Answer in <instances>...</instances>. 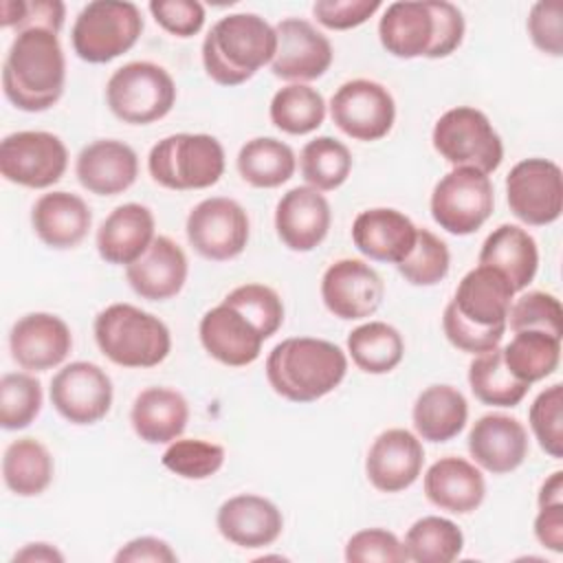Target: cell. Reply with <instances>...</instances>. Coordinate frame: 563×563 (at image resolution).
<instances>
[{"label": "cell", "instance_id": "1", "mask_svg": "<svg viewBox=\"0 0 563 563\" xmlns=\"http://www.w3.org/2000/svg\"><path fill=\"white\" fill-rule=\"evenodd\" d=\"M66 55L57 33L26 29L15 33L4 64L2 92L22 112H46L64 95Z\"/></svg>", "mask_w": 563, "mask_h": 563}, {"label": "cell", "instance_id": "2", "mask_svg": "<svg viewBox=\"0 0 563 563\" xmlns=\"http://www.w3.org/2000/svg\"><path fill=\"white\" fill-rule=\"evenodd\" d=\"M264 369L277 396L290 402H314L343 383L347 356L332 341L288 336L268 352Z\"/></svg>", "mask_w": 563, "mask_h": 563}, {"label": "cell", "instance_id": "3", "mask_svg": "<svg viewBox=\"0 0 563 563\" xmlns=\"http://www.w3.org/2000/svg\"><path fill=\"white\" fill-rule=\"evenodd\" d=\"M277 51L275 26L257 13H229L220 18L202 40V66L220 86H240Z\"/></svg>", "mask_w": 563, "mask_h": 563}, {"label": "cell", "instance_id": "4", "mask_svg": "<svg viewBox=\"0 0 563 563\" xmlns=\"http://www.w3.org/2000/svg\"><path fill=\"white\" fill-rule=\"evenodd\" d=\"M92 334L99 352L128 369L156 367L172 352V334L165 321L125 301L106 306L95 317Z\"/></svg>", "mask_w": 563, "mask_h": 563}, {"label": "cell", "instance_id": "5", "mask_svg": "<svg viewBox=\"0 0 563 563\" xmlns=\"http://www.w3.org/2000/svg\"><path fill=\"white\" fill-rule=\"evenodd\" d=\"M224 147L211 134L178 132L161 139L147 154L152 180L172 191L213 187L224 174Z\"/></svg>", "mask_w": 563, "mask_h": 563}, {"label": "cell", "instance_id": "6", "mask_svg": "<svg viewBox=\"0 0 563 563\" xmlns=\"http://www.w3.org/2000/svg\"><path fill=\"white\" fill-rule=\"evenodd\" d=\"M143 15L128 0H92L81 7L70 29V44L79 59L108 64L128 53L143 33Z\"/></svg>", "mask_w": 563, "mask_h": 563}, {"label": "cell", "instance_id": "7", "mask_svg": "<svg viewBox=\"0 0 563 563\" xmlns=\"http://www.w3.org/2000/svg\"><path fill=\"white\" fill-rule=\"evenodd\" d=\"M176 81L158 64L136 59L119 66L106 84L110 112L130 125H150L167 117L176 103Z\"/></svg>", "mask_w": 563, "mask_h": 563}, {"label": "cell", "instance_id": "8", "mask_svg": "<svg viewBox=\"0 0 563 563\" xmlns=\"http://www.w3.org/2000/svg\"><path fill=\"white\" fill-rule=\"evenodd\" d=\"M433 150L453 167L493 174L504 161V143L490 119L473 106H455L440 114L431 132Z\"/></svg>", "mask_w": 563, "mask_h": 563}, {"label": "cell", "instance_id": "9", "mask_svg": "<svg viewBox=\"0 0 563 563\" xmlns=\"http://www.w3.org/2000/svg\"><path fill=\"white\" fill-rule=\"evenodd\" d=\"M493 207V180L475 167H453L435 183L429 200L431 218L451 235H471L482 229Z\"/></svg>", "mask_w": 563, "mask_h": 563}, {"label": "cell", "instance_id": "10", "mask_svg": "<svg viewBox=\"0 0 563 563\" xmlns=\"http://www.w3.org/2000/svg\"><path fill=\"white\" fill-rule=\"evenodd\" d=\"M189 246L209 262H229L244 253L251 235L246 209L227 196L200 200L187 216Z\"/></svg>", "mask_w": 563, "mask_h": 563}, {"label": "cell", "instance_id": "11", "mask_svg": "<svg viewBox=\"0 0 563 563\" xmlns=\"http://www.w3.org/2000/svg\"><path fill=\"white\" fill-rule=\"evenodd\" d=\"M66 167L68 150L53 132L20 130L0 141V174L13 185L46 189L62 180Z\"/></svg>", "mask_w": 563, "mask_h": 563}, {"label": "cell", "instance_id": "12", "mask_svg": "<svg viewBox=\"0 0 563 563\" xmlns=\"http://www.w3.org/2000/svg\"><path fill=\"white\" fill-rule=\"evenodd\" d=\"M506 202L510 213L528 227H548L563 211L561 167L541 156L523 158L506 176Z\"/></svg>", "mask_w": 563, "mask_h": 563}, {"label": "cell", "instance_id": "13", "mask_svg": "<svg viewBox=\"0 0 563 563\" xmlns=\"http://www.w3.org/2000/svg\"><path fill=\"white\" fill-rule=\"evenodd\" d=\"M332 123L350 139L372 143L387 136L396 121L391 92L374 79H350L330 99Z\"/></svg>", "mask_w": 563, "mask_h": 563}, {"label": "cell", "instance_id": "14", "mask_svg": "<svg viewBox=\"0 0 563 563\" xmlns=\"http://www.w3.org/2000/svg\"><path fill=\"white\" fill-rule=\"evenodd\" d=\"M51 405L70 424H95L108 416L114 398L112 378L90 361H73L51 378Z\"/></svg>", "mask_w": 563, "mask_h": 563}, {"label": "cell", "instance_id": "15", "mask_svg": "<svg viewBox=\"0 0 563 563\" xmlns=\"http://www.w3.org/2000/svg\"><path fill=\"white\" fill-rule=\"evenodd\" d=\"M277 51L271 62L275 77L308 84L328 73L334 59L332 42L303 18H284L275 24Z\"/></svg>", "mask_w": 563, "mask_h": 563}, {"label": "cell", "instance_id": "16", "mask_svg": "<svg viewBox=\"0 0 563 563\" xmlns=\"http://www.w3.org/2000/svg\"><path fill=\"white\" fill-rule=\"evenodd\" d=\"M385 297L380 275L363 260L343 257L332 262L321 277V299L328 312L343 321L372 317Z\"/></svg>", "mask_w": 563, "mask_h": 563}, {"label": "cell", "instance_id": "17", "mask_svg": "<svg viewBox=\"0 0 563 563\" xmlns=\"http://www.w3.org/2000/svg\"><path fill=\"white\" fill-rule=\"evenodd\" d=\"M11 358L26 372H46L62 365L73 350L68 323L53 312H29L9 332Z\"/></svg>", "mask_w": 563, "mask_h": 563}, {"label": "cell", "instance_id": "18", "mask_svg": "<svg viewBox=\"0 0 563 563\" xmlns=\"http://www.w3.org/2000/svg\"><path fill=\"white\" fill-rule=\"evenodd\" d=\"M424 466L422 440L400 427L378 433L365 455V475L380 493H400L409 488Z\"/></svg>", "mask_w": 563, "mask_h": 563}, {"label": "cell", "instance_id": "19", "mask_svg": "<svg viewBox=\"0 0 563 563\" xmlns=\"http://www.w3.org/2000/svg\"><path fill=\"white\" fill-rule=\"evenodd\" d=\"M198 336L205 352L227 367H246L255 363L266 341L240 310L224 301L202 314Z\"/></svg>", "mask_w": 563, "mask_h": 563}, {"label": "cell", "instance_id": "20", "mask_svg": "<svg viewBox=\"0 0 563 563\" xmlns=\"http://www.w3.org/2000/svg\"><path fill=\"white\" fill-rule=\"evenodd\" d=\"M332 211L323 191L301 185L288 189L275 207V231L295 253L314 251L330 231Z\"/></svg>", "mask_w": 563, "mask_h": 563}, {"label": "cell", "instance_id": "21", "mask_svg": "<svg viewBox=\"0 0 563 563\" xmlns=\"http://www.w3.org/2000/svg\"><path fill=\"white\" fill-rule=\"evenodd\" d=\"M466 446L479 468L493 475H506L526 462L530 440L517 418L508 413H486L473 422Z\"/></svg>", "mask_w": 563, "mask_h": 563}, {"label": "cell", "instance_id": "22", "mask_svg": "<svg viewBox=\"0 0 563 563\" xmlns=\"http://www.w3.org/2000/svg\"><path fill=\"white\" fill-rule=\"evenodd\" d=\"M218 532L244 550L273 545L284 530V515L271 499L240 493L224 499L216 515Z\"/></svg>", "mask_w": 563, "mask_h": 563}, {"label": "cell", "instance_id": "23", "mask_svg": "<svg viewBox=\"0 0 563 563\" xmlns=\"http://www.w3.org/2000/svg\"><path fill=\"white\" fill-rule=\"evenodd\" d=\"M75 176L95 196H119L139 178L136 152L117 139H97L75 158Z\"/></svg>", "mask_w": 563, "mask_h": 563}, {"label": "cell", "instance_id": "24", "mask_svg": "<svg viewBox=\"0 0 563 563\" xmlns=\"http://www.w3.org/2000/svg\"><path fill=\"white\" fill-rule=\"evenodd\" d=\"M418 227L398 209L374 207L352 222L354 246L372 262L400 264L413 249Z\"/></svg>", "mask_w": 563, "mask_h": 563}, {"label": "cell", "instance_id": "25", "mask_svg": "<svg viewBox=\"0 0 563 563\" xmlns=\"http://www.w3.org/2000/svg\"><path fill=\"white\" fill-rule=\"evenodd\" d=\"M189 275L185 251L167 235H156L150 249L125 266L130 288L147 301H167L176 297Z\"/></svg>", "mask_w": 563, "mask_h": 563}, {"label": "cell", "instance_id": "26", "mask_svg": "<svg viewBox=\"0 0 563 563\" xmlns=\"http://www.w3.org/2000/svg\"><path fill=\"white\" fill-rule=\"evenodd\" d=\"M422 488L435 508L451 515H471L486 497L482 468L457 455L435 460L422 477Z\"/></svg>", "mask_w": 563, "mask_h": 563}, {"label": "cell", "instance_id": "27", "mask_svg": "<svg viewBox=\"0 0 563 563\" xmlns=\"http://www.w3.org/2000/svg\"><path fill=\"white\" fill-rule=\"evenodd\" d=\"M156 238V220L150 207L125 202L114 207L97 229V253L103 262L128 266L136 262Z\"/></svg>", "mask_w": 563, "mask_h": 563}, {"label": "cell", "instance_id": "28", "mask_svg": "<svg viewBox=\"0 0 563 563\" xmlns=\"http://www.w3.org/2000/svg\"><path fill=\"white\" fill-rule=\"evenodd\" d=\"M378 40L383 48L398 59H429L435 42L431 0H398L387 4L378 20Z\"/></svg>", "mask_w": 563, "mask_h": 563}, {"label": "cell", "instance_id": "29", "mask_svg": "<svg viewBox=\"0 0 563 563\" xmlns=\"http://www.w3.org/2000/svg\"><path fill=\"white\" fill-rule=\"evenodd\" d=\"M31 227L42 244L55 251L75 249L92 227L88 202L70 191L42 194L31 209Z\"/></svg>", "mask_w": 563, "mask_h": 563}, {"label": "cell", "instance_id": "30", "mask_svg": "<svg viewBox=\"0 0 563 563\" xmlns=\"http://www.w3.org/2000/svg\"><path fill=\"white\" fill-rule=\"evenodd\" d=\"M515 288L497 268L477 264L457 284L451 303L473 325L499 328L506 325Z\"/></svg>", "mask_w": 563, "mask_h": 563}, {"label": "cell", "instance_id": "31", "mask_svg": "<svg viewBox=\"0 0 563 563\" xmlns=\"http://www.w3.org/2000/svg\"><path fill=\"white\" fill-rule=\"evenodd\" d=\"M189 422L187 398L172 387H147L136 394L130 409L134 433L147 444H169Z\"/></svg>", "mask_w": 563, "mask_h": 563}, {"label": "cell", "instance_id": "32", "mask_svg": "<svg viewBox=\"0 0 563 563\" xmlns=\"http://www.w3.org/2000/svg\"><path fill=\"white\" fill-rule=\"evenodd\" d=\"M477 264L497 268L512 284L515 292H521L537 275L539 249L534 238L523 227L499 224L486 235Z\"/></svg>", "mask_w": 563, "mask_h": 563}, {"label": "cell", "instance_id": "33", "mask_svg": "<svg viewBox=\"0 0 563 563\" xmlns=\"http://www.w3.org/2000/svg\"><path fill=\"white\" fill-rule=\"evenodd\" d=\"M468 420V402L453 385L424 387L411 409L416 435L427 442H449L462 433Z\"/></svg>", "mask_w": 563, "mask_h": 563}, {"label": "cell", "instance_id": "34", "mask_svg": "<svg viewBox=\"0 0 563 563\" xmlns=\"http://www.w3.org/2000/svg\"><path fill=\"white\" fill-rule=\"evenodd\" d=\"M235 167L246 185L275 189L292 178L297 156L288 143L275 136H255L240 147Z\"/></svg>", "mask_w": 563, "mask_h": 563}, {"label": "cell", "instance_id": "35", "mask_svg": "<svg viewBox=\"0 0 563 563\" xmlns=\"http://www.w3.org/2000/svg\"><path fill=\"white\" fill-rule=\"evenodd\" d=\"M55 473L51 451L35 438L13 440L2 455V479L4 486L18 497L42 495Z\"/></svg>", "mask_w": 563, "mask_h": 563}, {"label": "cell", "instance_id": "36", "mask_svg": "<svg viewBox=\"0 0 563 563\" xmlns=\"http://www.w3.org/2000/svg\"><path fill=\"white\" fill-rule=\"evenodd\" d=\"M347 354L365 374H389L405 356V339L391 323L367 321L347 334Z\"/></svg>", "mask_w": 563, "mask_h": 563}, {"label": "cell", "instance_id": "37", "mask_svg": "<svg viewBox=\"0 0 563 563\" xmlns=\"http://www.w3.org/2000/svg\"><path fill=\"white\" fill-rule=\"evenodd\" d=\"M501 358L517 380L532 385L556 372L561 339L541 330H521L501 347Z\"/></svg>", "mask_w": 563, "mask_h": 563}, {"label": "cell", "instance_id": "38", "mask_svg": "<svg viewBox=\"0 0 563 563\" xmlns=\"http://www.w3.org/2000/svg\"><path fill=\"white\" fill-rule=\"evenodd\" d=\"M328 103L310 84H288L279 88L268 106L271 121L277 130L303 136L314 132L325 121Z\"/></svg>", "mask_w": 563, "mask_h": 563}, {"label": "cell", "instance_id": "39", "mask_svg": "<svg viewBox=\"0 0 563 563\" xmlns=\"http://www.w3.org/2000/svg\"><path fill=\"white\" fill-rule=\"evenodd\" d=\"M407 561L416 563H451L464 550V532L460 526L440 515L416 519L405 534Z\"/></svg>", "mask_w": 563, "mask_h": 563}, {"label": "cell", "instance_id": "40", "mask_svg": "<svg viewBox=\"0 0 563 563\" xmlns=\"http://www.w3.org/2000/svg\"><path fill=\"white\" fill-rule=\"evenodd\" d=\"M468 387L479 402L490 407H517L530 389V385L508 372L501 347L473 356L468 365Z\"/></svg>", "mask_w": 563, "mask_h": 563}, {"label": "cell", "instance_id": "41", "mask_svg": "<svg viewBox=\"0 0 563 563\" xmlns=\"http://www.w3.org/2000/svg\"><path fill=\"white\" fill-rule=\"evenodd\" d=\"M299 169L306 185L319 191H334L352 174V152L343 141L323 134L303 145Z\"/></svg>", "mask_w": 563, "mask_h": 563}, {"label": "cell", "instance_id": "42", "mask_svg": "<svg viewBox=\"0 0 563 563\" xmlns=\"http://www.w3.org/2000/svg\"><path fill=\"white\" fill-rule=\"evenodd\" d=\"M42 383L29 372H9L0 378V427L26 429L42 411Z\"/></svg>", "mask_w": 563, "mask_h": 563}, {"label": "cell", "instance_id": "43", "mask_svg": "<svg viewBox=\"0 0 563 563\" xmlns=\"http://www.w3.org/2000/svg\"><path fill=\"white\" fill-rule=\"evenodd\" d=\"M224 446L200 438H176L161 455L163 466L183 479L213 477L224 464Z\"/></svg>", "mask_w": 563, "mask_h": 563}, {"label": "cell", "instance_id": "44", "mask_svg": "<svg viewBox=\"0 0 563 563\" xmlns=\"http://www.w3.org/2000/svg\"><path fill=\"white\" fill-rule=\"evenodd\" d=\"M398 273L411 286H435L451 268V253L446 242L429 229H418L411 253L396 264Z\"/></svg>", "mask_w": 563, "mask_h": 563}, {"label": "cell", "instance_id": "45", "mask_svg": "<svg viewBox=\"0 0 563 563\" xmlns=\"http://www.w3.org/2000/svg\"><path fill=\"white\" fill-rule=\"evenodd\" d=\"M222 301L240 310L264 334V339H271L284 323V301L277 290L266 284H242Z\"/></svg>", "mask_w": 563, "mask_h": 563}, {"label": "cell", "instance_id": "46", "mask_svg": "<svg viewBox=\"0 0 563 563\" xmlns=\"http://www.w3.org/2000/svg\"><path fill=\"white\" fill-rule=\"evenodd\" d=\"M506 328L512 332L521 330H541L552 336L563 334V308L556 295L543 290H528L521 297L512 299Z\"/></svg>", "mask_w": 563, "mask_h": 563}, {"label": "cell", "instance_id": "47", "mask_svg": "<svg viewBox=\"0 0 563 563\" xmlns=\"http://www.w3.org/2000/svg\"><path fill=\"white\" fill-rule=\"evenodd\" d=\"M528 422L539 446L554 460L563 457V385L539 391L528 411Z\"/></svg>", "mask_w": 563, "mask_h": 563}, {"label": "cell", "instance_id": "48", "mask_svg": "<svg viewBox=\"0 0 563 563\" xmlns=\"http://www.w3.org/2000/svg\"><path fill=\"white\" fill-rule=\"evenodd\" d=\"M66 20V4L59 0H4L0 4V26L15 29H48L59 33Z\"/></svg>", "mask_w": 563, "mask_h": 563}, {"label": "cell", "instance_id": "49", "mask_svg": "<svg viewBox=\"0 0 563 563\" xmlns=\"http://www.w3.org/2000/svg\"><path fill=\"white\" fill-rule=\"evenodd\" d=\"M347 563H402L407 552L402 541L385 528H363L354 532L343 552Z\"/></svg>", "mask_w": 563, "mask_h": 563}, {"label": "cell", "instance_id": "50", "mask_svg": "<svg viewBox=\"0 0 563 563\" xmlns=\"http://www.w3.org/2000/svg\"><path fill=\"white\" fill-rule=\"evenodd\" d=\"M442 330H444L446 341L453 347H457L460 352L477 356V354H484L488 350L499 347V343L504 339V332H506V325H499V328L473 325L449 301L444 312H442Z\"/></svg>", "mask_w": 563, "mask_h": 563}, {"label": "cell", "instance_id": "51", "mask_svg": "<svg viewBox=\"0 0 563 563\" xmlns=\"http://www.w3.org/2000/svg\"><path fill=\"white\" fill-rule=\"evenodd\" d=\"M526 29L537 51L550 57L563 55V2L559 0L534 2L530 7Z\"/></svg>", "mask_w": 563, "mask_h": 563}, {"label": "cell", "instance_id": "52", "mask_svg": "<svg viewBox=\"0 0 563 563\" xmlns=\"http://www.w3.org/2000/svg\"><path fill=\"white\" fill-rule=\"evenodd\" d=\"M147 9L154 22L176 37H191L200 33L207 18L205 7L198 0H152Z\"/></svg>", "mask_w": 563, "mask_h": 563}, {"label": "cell", "instance_id": "53", "mask_svg": "<svg viewBox=\"0 0 563 563\" xmlns=\"http://www.w3.org/2000/svg\"><path fill=\"white\" fill-rule=\"evenodd\" d=\"M380 7V0H319L312 4V15L325 29L347 31L365 24Z\"/></svg>", "mask_w": 563, "mask_h": 563}, {"label": "cell", "instance_id": "54", "mask_svg": "<svg viewBox=\"0 0 563 563\" xmlns=\"http://www.w3.org/2000/svg\"><path fill=\"white\" fill-rule=\"evenodd\" d=\"M431 4H433V13H435V42H433L429 59H442L462 46L464 33H466V22H464L462 11L453 2L431 0Z\"/></svg>", "mask_w": 563, "mask_h": 563}, {"label": "cell", "instance_id": "55", "mask_svg": "<svg viewBox=\"0 0 563 563\" xmlns=\"http://www.w3.org/2000/svg\"><path fill=\"white\" fill-rule=\"evenodd\" d=\"M174 561H178V554L172 550V545L165 539H158L152 534L130 539L114 554V563H174Z\"/></svg>", "mask_w": 563, "mask_h": 563}, {"label": "cell", "instance_id": "56", "mask_svg": "<svg viewBox=\"0 0 563 563\" xmlns=\"http://www.w3.org/2000/svg\"><path fill=\"white\" fill-rule=\"evenodd\" d=\"M534 537L545 550L554 554L563 552V501L539 506L534 517Z\"/></svg>", "mask_w": 563, "mask_h": 563}, {"label": "cell", "instance_id": "57", "mask_svg": "<svg viewBox=\"0 0 563 563\" xmlns=\"http://www.w3.org/2000/svg\"><path fill=\"white\" fill-rule=\"evenodd\" d=\"M11 561L13 563H18V561H26V563H62L64 554L55 545L37 541V543H26L22 550H18L13 554Z\"/></svg>", "mask_w": 563, "mask_h": 563}, {"label": "cell", "instance_id": "58", "mask_svg": "<svg viewBox=\"0 0 563 563\" xmlns=\"http://www.w3.org/2000/svg\"><path fill=\"white\" fill-rule=\"evenodd\" d=\"M539 506L563 501V471H554L539 488Z\"/></svg>", "mask_w": 563, "mask_h": 563}]
</instances>
